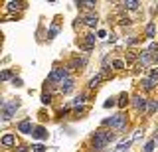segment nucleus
I'll list each match as a JSON object with an SVG mask.
<instances>
[{
  "label": "nucleus",
  "instance_id": "obj_1",
  "mask_svg": "<svg viewBox=\"0 0 158 152\" xmlns=\"http://www.w3.org/2000/svg\"><path fill=\"white\" fill-rule=\"evenodd\" d=\"M111 140H115V132H111V130H99V132H95V136H93V150L101 152Z\"/></svg>",
  "mask_w": 158,
  "mask_h": 152
},
{
  "label": "nucleus",
  "instance_id": "obj_2",
  "mask_svg": "<svg viewBox=\"0 0 158 152\" xmlns=\"http://www.w3.org/2000/svg\"><path fill=\"white\" fill-rule=\"evenodd\" d=\"M103 125H107V126H111L113 130H125V126H127V117L125 115H115V117H111V119H107Z\"/></svg>",
  "mask_w": 158,
  "mask_h": 152
},
{
  "label": "nucleus",
  "instance_id": "obj_3",
  "mask_svg": "<svg viewBox=\"0 0 158 152\" xmlns=\"http://www.w3.org/2000/svg\"><path fill=\"white\" fill-rule=\"evenodd\" d=\"M18 107H20L18 101H4L2 103V119L4 121H10L14 117V113H16Z\"/></svg>",
  "mask_w": 158,
  "mask_h": 152
},
{
  "label": "nucleus",
  "instance_id": "obj_4",
  "mask_svg": "<svg viewBox=\"0 0 158 152\" xmlns=\"http://www.w3.org/2000/svg\"><path fill=\"white\" fill-rule=\"evenodd\" d=\"M67 71H69V69H63V67H56V69L49 73L48 81H49V83H63V81L67 79Z\"/></svg>",
  "mask_w": 158,
  "mask_h": 152
},
{
  "label": "nucleus",
  "instance_id": "obj_5",
  "mask_svg": "<svg viewBox=\"0 0 158 152\" xmlns=\"http://www.w3.org/2000/svg\"><path fill=\"white\" fill-rule=\"evenodd\" d=\"M132 105H135L138 111H146L148 109L146 99H144V97H140V95H135V97H132Z\"/></svg>",
  "mask_w": 158,
  "mask_h": 152
},
{
  "label": "nucleus",
  "instance_id": "obj_6",
  "mask_svg": "<svg viewBox=\"0 0 158 152\" xmlns=\"http://www.w3.org/2000/svg\"><path fill=\"white\" fill-rule=\"evenodd\" d=\"M142 85H144L148 91L154 89V87L158 85V73H156V71H152V73H150V77H148V79H144V83H142Z\"/></svg>",
  "mask_w": 158,
  "mask_h": 152
},
{
  "label": "nucleus",
  "instance_id": "obj_7",
  "mask_svg": "<svg viewBox=\"0 0 158 152\" xmlns=\"http://www.w3.org/2000/svg\"><path fill=\"white\" fill-rule=\"evenodd\" d=\"M18 130L24 132V134H32L34 129H32V122H30V119H26V121L20 122V125H18Z\"/></svg>",
  "mask_w": 158,
  "mask_h": 152
},
{
  "label": "nucleus",
  "instance_id": "obj_8",
  "mask_svg": "<svg viewBox=\"0 0 158 152\" xmlns=\"http://www.w3.org/2000/svg\"><path fill=\"white\" fill-rule=\"evenodd\" d=\"M32 136H34V138H38V140H46L48 138V130L44 129V126H36L34 132H32Z\"/></svg>",
  "mask_w": 158,
  "mask_h": 152
},
{
  "label": "nucleus",
  "instance_id": "obj_9",
  "mask_svg": "<svg viewBox=\"0 0 158 152\" xmlns=\"http://www.w3.org/2000/svg\"><path fill=\"white\" fill-rule=\"evenodd\" d=\"M59 91H61L63 95H67V93H71V91H73V79H69V77H67V79L61 83V87H59Z\"/></svg>",
  "mask_w": 158,
  "mask_h": 152
},
{
  "label": "nucleus",
  "instance_id": "obj_10",
  "mask_svg": "<svg viewBox=\"0 0 158 152\" xmlns=\"http://www.w3.org/2000/svg\"><path fill=\"white\" fill-rule=\"evenodd\" d=\"M132 140H123L117 144V148H113V152H128V148H131Z\"/></svg>",
  "mask_w": 158,
  "mask_h": 152
},
{
  "label": "nucleus",
  "instance_id": "obj_11",
  "mask_svg": "<svg viewBox=\"0 0 158 152\" xmlns=\"http://www.w3.org/2000/svg\"><path fill=\"white\" fill-rule=\"evenodd\" d=\"M93 46H95V36L93 34H87L85 36V43H83V47L89 51V50H93Z\"/></svg>",
  "mask_w": 158,
  "mask_h": 152
},
{
  "label": "nucleus",
  "instance_id": "obj_12",
  "mask_svg": "<svg viewBox=\"0 0 158 152\" xmlns=\"http://www.w3.org/2000/svg\"><path fill=\"white\" fill-rule=\"evenodd\" d=\"M6 8L8 10H20V8H24V4L22 2H14V0H10V2H6Z\"/></svg>",
  "mask_w": 158,
  "mask_h": 152
},
{
  "label": "nucleus",
  "instance_id": "obj_13",
  "mask_svg": "<svg viewBox=\"0 0 158 152\" xmlns=\"http://www.w3.org/2000/svg\"><path fill=\"white\" fill-rule=\"evenodd\" d=\"M146 38H156V26L152 22L146 26Z\"/></svg>",
  "mask_w": 158,
  "mask_h": 152
},
{
  "label": "nucleus",
  "instance_id": "obj_14",
  "mask_svg": "<svg viewBox=\"0 0 158 152\" xmlns=\"http://www.w3.org/2000/svg\"><path fill=\"white\" fill-rule=\"evenodd\" d=\"M2 144H4V146H14V144H16V138H14L12 134H6V136L2 138Z\"/></svg>",
  "mask_w": 158,
  "mask_h": 152
},
{
  "label": "nucleus",
  "instance_id": "obj_15",
  "mask_svg": "<svg viewBox=\"0 0 158 152\" xmlns=\"http://www.w3.org/2000/svg\"><path fill=\"white\" fill-rule=\"evenodd\" d=\"M156 109H158V101H148V109H146L148 115H152Z\"/></svg>",
  "mask_w": 158,
  "mask_h": 152
},
{
  "label": "nucleus",
  "instance_id": "obj_16",
  "mask_svg": "<svg viewBox=\"0 0 158 152\" xmlns=\"http://www.w3.org/2000/svg\"><path fill=\"white\" fill-rule=\"evenodd\" d=\"M123 6L128 8V10H136V8H138V2H136V0H128V2L123 4Z\"/></svg>",
  "mask_w": 158,
  "mask_h": 152
},
{
  "label": "nucleus",
  "instance_id": "obj_17",
  "mask_svg": "<svg viewBox=\"0 0 158 152\" xmlns=\"http://www.w3.org/2000/svg\"><path fill=\"white\" fill-rule=\"evenodd\" d=\"M85 24H87V26H91V28H95L97 26V16H87L85 18Z\"/></svg>",
  "mask_w": 158,
  "mask_h": 152
},
{
  "label": "nucleus",
  "instance_id": "obj_18",
  "mask_svg": "<svg viewBox=\"0 0 158 152\" xmlns=\"http://www.w3.org/2000/svg\"><path fill=\"white\" fill-rule=\"evenodd\" d=\"M127 103H128V97H127V93H123L118 97V107H127Z\"/></svg>",
  "mask_w": 158,
  "mask_h": 152
},
{
  "label": "nucleus",
  "instance_id": "obj_19",
  "mask_svg": "<svg viewBox=\"0 0 158 152\" xmlns=\"http://www.w3.org/2000/svg\"><path fill=\"white\" fill-rule=\"evenodd\" d=\"M83 101H85V95H79L77 99H73L71 105H73V107H81V105H83Z\"/></svg>",
  "mask_w": 158,
  "mask_h": 152
},
{
  "label": "nucleus",
  "instance_id": "obj_20",
  "mask_svg": "<svg viewBox=\"0 0 158 152\" xmlns=\"http://www.w3.org/2000/svg\"><path fill=\"white\" fill-rule=\"evenodd\" d=\"M42 103H44V105H49V103H52V95H49V93H44V95H42Z\"/></svg>",
  "mask_w": 158,
  "mask_h": 152
},
{
  "label": "nucleus",
  "instance_id": "obj_21",
  "mask_svg": "<svg viewBox=\"0 0 158 152\" xmlns=\"http://www.w3.org/2000/svg\"><path fill=\"white\" fill-rule=\"evenodd\" d=\"M154 144H156V140H150V142H146V146H144V152H152V150H154Z\"/></svg>",
  "mask_w": 158,
  "mask_h": 152
},
{
  "label": "nucleus",
  "instance_id": "obj_22",
  "mask_svg": "<svg viewBox=\"0 0 158 152\" xmlns=\"http://www.w3.org/2000/svg\"><path fill=\"white\" fill-rule=\"evenodd\" d=\"M113 67H115V69H123V67H125V61L115 60V61H113Z\"/></svg>",
  "mask_w": 158,
  "mask_h": 152
},
{
  "label": "nucleus",
  "instance_id": "obj_23",
  "mask_svg": "<svg viewBox=\"0 0 158 152\" xmlns=\"http://www.w3.org/2000/svg\"><path fill=\"white\" fill-rule=\"evenodd\" d=\"M77 6H81V8H93V6H95V2H83V0H81V2H77Z\"/></svg>",
  "mask_w": 158,
  "mask_h": 152
},
{
  "label": "nucleus",
  "instance_id": "obj_24",
  "mask_svg": "<svg viewBox=\"0 0 158 152\" xmlns=\"http://www.w3.org/2000/svg\"><path fill=\"white\" fill-rule=\"evenodd\" d=\"M0 77H2V81H8V79H12V73H10L8 69H4V71H2V75H0Z\"/></svg>",
  "mask_w": 158,
  "mask_h": 152
},
{
  "label": "nucleus",
  "instance_id": "obj_25",
  "mask_svg": "<svg viewBox=\"0 0 158 152\" xmlns=\"http://www.w3.org/2000/svg\"><path fill=\"white\" fill-rule=\"evenodd\" d=\"M32 148H34V152H44V150H46V146H44V144H34Z\"/></svg>",
  "mask_w": 158,
  "mask_h": 152
},
{
  "label": "nucleus",
  "instance_id": "obj_26",
  "mask_svg": "<svg viewBox=\"0 0 158 152\" xmlns=\"http://www.w3.org/2000/svg\"><path fill=\"white\" fill-rule=\"evenodd\" d=\"M105 107H107V109H109V107H115V99H113V97H111V99H107Z\"/></svg>",
  "mask_w": 158,
  "mask_h": 152
},
{
  "label": "nucleus",
  "instance_id": "obj_27",
  "mask_svg": "<svg viewBox=\"0 0 158 152\" xmlns=\"http://www.w3.org/2000/svg\"><path fill=\"white\" fill-rule=\"evenodd\" d=\"M57 30H59V28H57V26H53L52 30H49V38H53V36H56V34H57Z\"/></svg>",
  "mask_w": 158,
  "mask_h": 152
},
{
  "label": "nucleus",
  "instance_id": "obj_28",
  "mask_svg": "<svg viewBox=\"0 0 158 152\" xmlns=\"http://www.w3.org/2000/svg\"><path fill=\"white\" fill-rule=\"evenodd\" d=\"M12 83H14L16 87H20V85H22V79H20V77H14V79H12Z\"/></svg>",
  "mask_w": 158,
  "mask_h": 152
},
{
  "label": "nucleus",
  "instance_id": "obj_29",
  "mask_svg": "<svg viewBox=\"0 0 158 152\" xmlns=\"http://www.w3.org/2000/svg\"><path fill=\"white\" fill-rule=\"evenodd\" d=\"M142 136V130H135V136H132V140H138Z\"/></svg>",
  "mask_w": 158,
  "mask_h": 152
},
{
  "label": "nucleus",
  "instance_id": "obj_30",
  "mask_svg": "<svg viewBox=\"0 0 158 152\" xmlns=\"http://www.w3.org/2000/svg\"><path fill=\"white\" fill-rule=\"evenodd\" d=\"M16 152H30V150H26V146H20V148H18Z\"/></svg>",
  "mask_w": 158,
  "mask_h": 152
},
{
  "label": "nucleus",
  "instance_id": "obj_31",
  "mask_svg": "<svg viewBox=\"0 0 158 152\" xmlns=\"http://www.w3.org/2000/svg\"><path fill=\"white\" fill-rule=\"evenodd\" d=\"M156 144H158V136H156Z\"/></svg>",
  "mask_w": 158,
  "mask_h": 152
},
{
  "label": "nucleus",
  "instance_id": "obj_32",
  "mask_svg": "<svg viewBox=\"0 0 158 152\" xmlns=\"http://www.w3.org/2000/svg\"><path fill=\"white\" fill-rule=\"evenodd\" d=\"M156 10H158V4H156Z\"/></svg>",
  "mask_w": 158,
  "mask_h": 152
}]
</instances>
